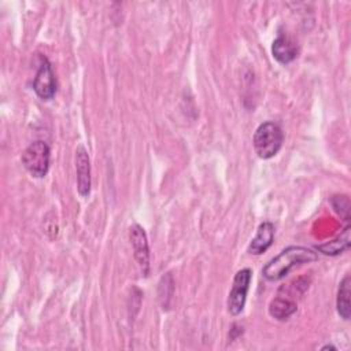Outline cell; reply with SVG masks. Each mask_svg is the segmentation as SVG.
<instances>
[{
	"mask_svg": "<svg viewBox=\"0 0 351 351\" xmlns=\"http://www.w3.org/2000/svg\"><path fill=\"white\" fill-rule=\"evenodd\" d=\"M317 259L318 255L313 250L300 245H289L265 265L262 274L269 281H277L289 274L293 267L311 263Z\"/></svg>",
	"mask_w": 351,
	"mask_h": 351,
	"instance_id": "obj_1",
	"label": "cell"
},
{
	"mask_svg": "<svg viewBox=\"0 0 351 351\" xmlns=\"http://www.w3.org/2000/svg\"><path fill=\"white\" fill-rule=\"evenodd\" d=\"M284 141V134L281 128L274 122H263L258 126L254 133V148L259 158L270 159L281 148Z\"/></svg>",
	"mask_w": 351,
	"mask_h": 351,
	"instance_id": "obj_2",
	"label": "cell"
},
{
	"mask_svg": "<svg viewBox=\"0 0 351 351\" xmlns=\"http://www.w3.org/2000/svg\"><path fill=\"white\" fill-rule=\"evenodd\" d=\"M51 151L47 143L37 140L27 145L22 154V163L25 169L36 178H43L49 170Z\"/></svg>",
	"mask_w": 351,
	"mask_h": 351,
	"instance_id": "obj_3",
	"label": "cell"
},
{
	"mask_svg": "<svg viewBox=\"0 0 351 351\" xmlns=\"http://www.w3.org/2000/svg\"><path fill=\"white\" fill-rule=\"evenodd\" d=\"M252 271L250 269H241L236 273L232 284V289L228 296V311L232 315H239L244 310Z\"/></svg>",
	"mask_w": 351,
	"mask_h": 351,
	"instance_id": "obj_4",
	"label": "cell"
},
{
	"mask_svg": "<svg viewBox=\"0 0 351 351\" xmlns=\"http://www.w3.org/2000/svg\"><path fill=\"white\" fill-rule=\"evenodd\" d=\"M33 89L41 100H51L56 93V80L51 63L47 58H41V63L33 80Z\"/></svg>",
	"mask_w": 351,
	"mask_h": 351,
	"instance_id": "obj_5",
	"label": "cell"
},
{
	"mask_svg": "<svg viewBox=\"0 0 351 351\" xmlns=\"http://www.w3.org/2000/svg\"><path fill=\"white\" fill-rule=\"evenodd\" d=\"M129 237H130V243L133 245L134 258L141 269V273L144 276H148V273H149V248H148L147 234H145L144 229L138 223L132 225Z\"/></svg>",
	"mask_w": 351,
	"mask_h": 351,
	"instance_id": "obj_6",
	"label": "cell"
},
{
	"mask_svg": "<svg viewBox=\"0 0 351 351\" xmlns=\"http://www.w3.org/2000/svg\"><path fill=\"white\" fill-rule=\"evenodd\" d=\"M75 170L78 193L80 196L86 197L90 193V162L84 145H78L75 149Z\"/></svg>",
	"mask_w": 351,
	"mask_h": 351,
	"instance_id": "obj_7",
	"label": "cell"
},
{
	"mask_svg": "<svg viewBox=\"0 0 351 351\" xmlns=\"http://www.w3.org/2000/svg\"><path fill=\"white\" fill-rule=\"evenodd\" d=\"M274 239V226L271 222L265 221L262 222L258 229L256 233L254 236V239L251 240L250 245H248V252L252 255H259L262 252H265L273 243Z\"/></svg>",
	"mask_w": 351,
	"mask_h": 351,
	"instance_id": "obj_8",
	"label": "cell"
},
{
	"mask_svg": "<svg viewBox=\"0 0 351 351\" xmlns=\"http://www.w3.org/2000/svg\"><path fill=\"white\" fill-rule=\"evenodd\" d=\"M298 52H299L298 45L295 44V41H292L287 36H278L273 41V45H271L273 58L282 64L292 62L298 56Z\"/></svg>",
	"mask_w": 351,
	"mask_h": 351,
	"instance_id": "obj_9",
	"label": "cell"
},
{
	"mask_svg": "<svg viewBox=\"0 0 351 351\" xmlns=\"http://www.w3.org/2000/svg\"><path fill=\"white\" fill-rule=\"evenodd\" d=\"M350 244H351V226L347 225L344 228V230L336 239H333L325 244L317 245V250L325 255L335 256V255H339V254L347 251L350 248Z\"/></svg>",
	"mask_w": 351,
	"mask_h": 351,
	"instance_id": "obj_10",
	"label": "cell"
},
{
	"mask_svg": "<svg viewBox=\"0 0 351 351\" xmlns=\"http://www.w3.org/2000/svg\"><path fill=\"white\" fill-rule=\"evenodd\" d=\"M351 278L347 274L340 285H339V291H337V299H336V307H337V313L343 319H350L351 315V303H350V295H351Z\"/></svg>",
	"mask_w": 351,
	"mask_h": 351,
	"instance_id": "obj_11",
	"label": "cell"
},
{
	"mask_svg": "<svg viewBox=\"0 0 351 351\" xmlns=\"http://www.w3.org/2000/svg\"><path fill=\"white\" fill-rule=\"evenodd\" d=\"M296 310H298L296 303L282 296L274 298L269 304V314L278 321L288 319L293 313H296Z\"/></svg>",
	"mask_w": 351,
	"mask_h": 351,
	"instance_id": "obj_12",
	"label": "cell"
},
{
	"mask_svg": "<svg viewBox=\"0 0 351 351\" xmlns=\"http://www.w3.org/2000/svg\"><path fill=\"white\" fill-rule=\"evenodd\" d=\"M332 206L333 208L344 217V219H350V202L347 196H333L332 197Z\"/></svg>",
	"mask_w": 351,
	"mask_h": 351,
	"instance_id": "obj_13",
	"label": "cell"
},
{
	"mask_svg": "<svg viewBox=\"0 0 351 351\" xmlns=\"http://www.w3.org/2000/svg\"><path fill=\"white\" fill-rule=\"evenodd\" d=\"M328 348H332V350H336V348H335V347H333V346H324V347H322V350H328Z\"/></svg>",
	"mask_w": 351,
	"mask_h": 351,
	"instance_id": "obj_14",
	"label": "cell"
}]
</instances>
